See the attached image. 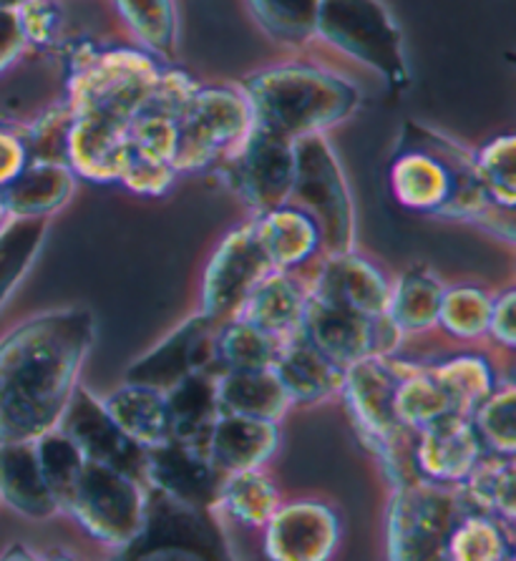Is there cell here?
Instances as JSON below:
<instances>
[{
  "label": "cell",
  "instance_id": "cell-1",
  "mask_svg": "<svg viewBox=\"0 0 516 561\" xmlns=\"http://www.w3.org/2000/svg\"><path fill=\"white\" fill-rule=\"evenodd\" d=\"M96 337L89 310H50L0 337V444L56 428Z\"/></svg>",
  "mask_w": 516,
  "mask_h": 561
},
{
  "label": "cell",
  "instance_id": "cell-2",
  "mask_svg": "<svg viewBox=\"0 0 516 561\" xmlns=\"http://www.w3.org/2000/svg\"><path fill=\"white\" fill-rule=\"evenodd\" d=\"M391 190L405 209L486 227L514 242V209L489 199L469 149L423 124H405L391 164Z\"/></svg>",
  "mask_w": 516,
  "mask_h": 561
},
{
  "label": "cell",
  "instance_id": "cell-3",
  "mask_svg": "<svg viewBox=\"0 0 516 561\" xmlns=\"http://www.w3.org/2000/svg\"><path fill=\"white\" fill-rule=\"evenodd\" d=\"M252 124L300 139L325 134L330 126L345 122L360 104V93L328 68L310 64H283L252 73L242 83Z\"/></svg>",
  "mask_w": 516,
  "mask_h": 561
},
{
  "label": "cell",
  "instance_id": "cell-4",
  "mask_svg": "<svg viewBox=\"0 0 516 561\" xmlns=\"http://www.w3.org/2000/svg\"><path fill=\"white\" fill-rule=\"evenodd\" d=\"M162 73L154 56L141 48L96 50L81 46L69 64V99L73 114H104L129 124L147 104Z\"/></svg>",
  "mask_w": 516,
  "mask_h": 561
},
{
  "label": "cell",
  "instance_id": "cell-5",
  "mask_svg": "<svg viewBox=\"0 0 516 561\" xmlns=\"http://www.w3.org/2000/svg\"><path fill=\"white\" fill-rule=\"evenodd\" d=\"M471 508L459 486L416 479L393 489L388 506V557L399 561L446 559V543L456 524Z\"/></svg>",
  "mask_w": 516,
  "mask_h": 561
},
{
  "label": "cell",
  "instance_id": "cell-6",
  "mask_svg": "<svg viewBox=\"0 0 516 561\" xmlns=\"http://www.w3.org/2000/svg\"><path fill=\"white\" fill-rule=\"evenodd\" d=\"M316 38L380 73L391 87L409 81L401 28L380 0H320Z\"/></svg>",
  "mask_w": 516,
  "mask_h": 561
},
{
  "label": "cell",
  "instance_id": "cell-7",
  "mask_svg": "<svg viewBox=\"0 0 516 561\" xmlns=\"http://www.w3.org/2000/svg\"><path fill=\"white\" fill-rule=\"evenodd\" d=\"M118 557L137 561H217L230 559V547L211 508L184 504L149 489L141 529L118 551Z\"/></svg>",
  "mask_w": 516,
  "mask_h": 561
},
{
  "label": "cell",
  "instance_id": "cell-8",
  "mask_svg": "<svg viewBox=\"0 0 516 561\" xmlns=\"http://www.w3.org/2000/svg\"><path fill=\"white\" fill-rule=\"evenodd\" d=\"M290 204L316 219L328 252L353 250L355 211L351 186L345 182L325 134H310L295 139V180Z\"/></svg>",
  "mask_w": 516,
  "mask_h": 561
},
{
  "label": "cell",
  "instance_id": "cell-9",
  "mask_svg": "<svg viewBox=\"0 0 516 561\" xmlns=\"http://www.w3.org/2000/svg\"><path fill=\"white\" fill-rule=\"evenodd\" d=\"M144 508L147 491L139 479L112 466L87 461L66 512L91 539L122 551L139 534Z\"/></svg>",
  "mask_w": 516,
  "mask_h": 561
},
{
  "label": "cell",
  "instance_id": "cell-10",
  "mask_svg": "<svg viewBox=\"0 0 516 561\" xmlns=\"http://www.w3.org/2000/svg\"><path fill=\"white\" fill-rule=\"evenodd\" d=\"M176 126L180 139L172 167L199 172L230 154L252 129L248 96L232 87H199Z\"/></svg>",
  "mask_w": 516,
  "mask_h": 561
},
{
  "label": "cell",
  "instance_id": "cell-11",
  "mask_svg": "<svg viewBox=\"0 0 516 561\" xmlns=\"http://www.w3.org/2000/svg\"><path fill=\"white\" fill-rule=\"evenodd\" d=\"M232 192L255 215L290 202L295 180V141L252 124L248 136L225 157Z\"/></svg>",
  "mask_w": 516,
  "mask_h": 561
},
{
  "label": "cell",
  "instance_id": "cell-12",
  "mask_svg": "<svg viewBox=\"0 0 516 561\" xmlns=\"http://www.w3.org/2000/svg\"><path fill=\"white\" fill-rule=\"evenodd\" d=\"M270 270L273 267L260 250L252 227L232 229L209 257L202 279V312L219 322L237 318L244 300Z\"/></svg>",
  "mask_w": 516,
  "mask_h": 561
},
{
  "label": "cell",
  "instance_id": "cell-13",
  "mask_svg": "<svg viewBox=\"0 0 516 561\" xmlns=\"http://www.w3.org/2000/svg\"><path fill=\"white\" fill-rule=\"evenodd\" d=\"M222 322L199 312L184 320L172 335L157 347L144 353L126 370V382H139L157 390H169L174 382L194 373H215L217 376V330Z\"/></svg>",
  "mask_w": 516,
  "mask_h": 561
},
{
  "label": "cell",
  "instance_id": "cell-14",
  "mask_svg": "<svg viewBox=\"0 0 516 561\" xmlns=\"http://www.w3.org/2000/svg\"><path fill=\"white\" fill-rule=\"evenodd\" d=\"M58 428L73 440L87 461L112 466V469L129 473L141 481L144 448L134 444L116 426L104 408V401H99L94 393H89L81 382L73 390L71 401L66 405L61 421H58Z\"/></svg>",
  "mask_w": 516,
  "mask_h": 561
},
{
  "label": "cell",
  "instance_id": "cell-15",
  "mask_svg": "<svg viewBox=\"0 0 516 561\" xmlns=\"http://www.w3.org/2000/svg\"><path fill=\"white\" fill-rule=\"evenodd\" d=\"M265 529V551L275 561H325L341 541L335 508L316 499L280 504Z\"/></svg>",
  "mask_w": 516,
  "mask_h": 561
},
{
  "label": "cell",
  "instance_id": "cell-16",
  "mask_svg": "<svg viewBox=\"0 0 516 561\" xmlns=\"http://www.w3.org/2000/svg\"><path fill=\"white\" fill-rule=\"evenodd\" d=\"M395 386H399V373L393 368L391 355H366L343 370L341 393L348 405L353 428L370 450L388 431L399 426L393 408Z\"/></svg>",
  "mask_w": 516,
  "mask_h": 561
},
{
  "label": "cell",
  "instance_id": "cell-17",
  "mask_svg": "<svg viewBox=\"0 0 516 561\" xmlns=\"http://www.w3.org/2000/svg\"><path fill=\"white\" fill-rule=\"evenodd\" d=\"M225 473L209 461L205 450L167 440L144 450L141 481L184 504L215 508Z\"/></svg>",
  "mask_w": 516,
  "mask_h": 561
},
{
  "label": "cell",
  "instance_id": "cell-18",
  "mask_svg": "<svg viewBox=\"0 0 516 561\" xmlns=\"http://www.w3.org/2000/svg\"><path fill=\"white\" fill-rule=\"evenodd\" d=\"M308 293L337 305V308L358 312L363 318H378L388 308L391 279L358 252H330Z\"/></svg>",
  "mask_w": 516,
  "mask_h": 561
},
{
  "label": "cell",
  "instance_id": "cell-19",
  "mask_svg": "<svg viewBox=\"0 0 516 561\" xmlns=\"http://www.w3.org/2000/svg\"><path fill=\"white\" fill-rule=\"evenodd\" d=\"M129 124L104 114H73L66 139V164L81 180L96 184L118 182L129 157Z\"/></svg>",
  "mask_w": 516,
  "mask_h": 561
},
{
  "label": "cell",
  "instance_id": "cell-20",
  "mask_svg": "<svg viewBox=\"0 0 516 561\" xmlns=\"http://www.w3.org/2000/svg\"><path fill=\"white\" fill-rule=\"evenodd\" d=\"M481 456L484 446L469 415L446 413L416 431V461L423 479L459 486Z\"/></svg>",
  "mask_w": 516,
  "mask_h": 561
},
{
  "label": "cell",
  "instance_id": "cell-21",
  "mask_svg": "<svg viewBox=\"0 0 516 561\" xmlns=\"http://www.w3.org/2000/svg\"><path fill=\"white\" fill-rule=\"evenodd\" d=\"M300 333L337 368H348L355 360L374 355V318L337 308L308 293Z\"/></svg>",
  "mask_w": 516,
  "mask_h": 561
},
{
  "label": "cell",
  "instance_id": "cell-22",
  "mask_svg": "<svg viewBox=\"0 0 516 561\" xmlns=\"http://www.w3.org/2000/svg\"><path fill=\"white\" fill-rule=\"evenodd\" d=\"M280 446L277 421L252 419V415L222 413L211 428L205 454L222 473L260 469Z\"/></svg>",
  "mask_w": 516,
  "mask_h": 561
},
{
  "label": "cell",
  "instance_id": "cell-23",
  "mask_svg": "<svg viewBox=\"0 0 516 561\" xmlns=\"http://www.w3.org/2000/svg\"><path fill=\"white\" fill-rule=\"evenodd\" d=\"M250 227L273 270L293 272L310 262L323 248L316 219L290 202L260 211Z\"/></svg>",
  "mask_w": 516,
  "mask_h": 561
},
{
  "label": "cell",
  "instance_id": "cell-24",
  "mask_svg": "<svg viewBox=\"0 0 516 561\" xmlns=\"http://www.w3.org/2000/svg\"><path fill=\"white\" fill-rule=\"evenodd\" d=\"M0 501L25 518H50L61 512L41 471L33 440L0 444Z\"/></svg>",
  "mask_w": 516,
  "mask_h": 561
},
{
  "label": "cell",
  "instance_id": "cell-25",
  "mask_svg": "<svg viewBox=\"0 0 516 561\" xmlns=\"http://www.w3.org/2000/svg\"><path fill=\"white\" fill-rule=\"evenodd\" d=\"M273 370L280 378L293 405L323 403L330 396L341 393L343 386V368H337L323 353H318L300 330L283 340Z\"/></svg>",
  "mask_w": 516,
  "mask_h": 561
},
{
  "label": "cell",
  "instance_id": "cell-26",
  "mask_svg": "<svg viewBox=\"0 0 516 561\" xmlns=\"http://www.w3.org/2000/svg\"><path fill=\"white\" fill-rule=\"evenodd\" d=\"M169 440L205 450L222 408L217 401L215 373H194L164 390Z\"/></svg>",
  "mask_w": 516,
  "mask_h": 561
},
{
  "label": "cell",
  "instance_id": "cell-27",
  "mask_svg": "<svg viewBox=\"0 0 516 561\" xmlns=\"http://www.w3.org/2000/svg\"><path fill=\"white\" fill-rule=\"evenodd\" d=\"M308 302V287L293 277V272L270 270L244 300L237 318L248 320L262 333L287 340L300 330Z\"/></svg>",
  "mask_w": 516,
  "mask_h": 561
},
{
  "label": "cell",
  "instance_id": "cell-28",
  "mask_svg": "<svg viewBox=\"0 0 516 561\" xmlns=\"http://www.w3.org/2000/svg\"><path fill=\"white\" fill-rule=\"evenodd\" d=\"M76 176L64 161L28 159L13 182L0 186L11 217H48L71 199Z\"/></svg>",
  "mask_w": 516,
  "mask_h": 561
},
{
  "label": "cell",
  "instance_id": "cell-29",
  "mask_svg": "<svg viewBox=\"0 0 516 561\" xmlns=\"http://www.w3.org/2000/svg\"><path fill=\"white\" fill-rule=\"evenodd\" d=\"M217 401L222 413L252 415V419L283 421L290 411V396L273 368L265 370H222L215 376Z\"/></svg>",
  "mask_w": 516,
  "mask_h": 561
},
{
  "label": "cell",
  "instance_id": "cell-30",
  "mask_svg": "<svg viewBox=\"0 0 516 561\" xmlns=\"http://www.w3.org/2000/svg\"><path fill=\"white\" fill-rule=\"evenodd\" d=\"M104 408L116 426L144 450L169 440L167 401L162 390L139 386V382H124L122 388L104 398Z\"/></svg>",
  "mask_w": 516,
  "mask_h": 561
},
{
  "label": "cell",
  "instance_id": "cell-31",
  "mask_svg": "<svg viewBox=\"0 0 516 561\" xmlns=\"http://www.w3.org/2000/svg\"><path fill=\"white\" fill-rule=\"evenodd\" d=\"M461 496L471 512L489 514L504 524L516 516V466L514 456L489 454L479 458L467 479L459 483Z\"/></svg>",
  "mask_w": 516,
  "mask_h": 561
},
{
  "label": "cell",
  "instance_id": "cell-32",
  "mask_svg": "<svg viewBox=\"0 0 516 561\" xmlns=\"http://www.w3.org/2000/svg\"><path fill=\"white\" fill-rule=\"evenodd\" d=\"M444 290L442 279L426 265L409 267L395 283H391L386 314L401 328L403 335L426 333L436 328Z\"/></svg>",
  "mask_w": 516,
  "mask_h": 561
},
{
  "label": "cell",
  "instance_id": "cell-33",
  "mask_svg": "<svg viewBox=\"0 0 516 561\" xmlns=\"http://www.w3.org/2000/svg\"><path fill=\"white\" fill-rule=\"evenodd\" d=\"M391 363L395 373H399V386H395V421L411 431H421L431 426V423L444 419L446 413H454L448 405V398L438 386L436 378L431 376L428 368L423 365H413L405 360H395L391 355Z\"/></svg>",
  "mask_w": 516,
  "mask_h": 561
},
{
  "label": "cell",
  "instance_id": "cell-34",
  "mask_svg": "<svg viewBox=\"0 0 516 561\" xmlns=\"http://www.w3.org/2000/svg\"><path fill=\"white\" fill-rule=\"evenodd\" d=\"M280 504V491L273 479L260 469H248L225 473L215 508H225L227 516L237 524L262 529Z\"/></svg>",
  "mask_w": 516,
  "mask_h": 561
},
{
  "label": "cell",
  "instance_id": "cell-35",
  "mask_svg": "<svg viewBox=\"0 0 516 561\" xmlns=\"http://www.w3.org/2000/svg\"><path fill=\"white\" fill-rule=\"evenodd\" d=\"M48 232V217H8L0 227V310L36 262Z\"/></svg>",
  "mask_w": 516,
  "mask_h": 561
},
{
  "label": "cell",
  "instance_id": "cell-36",
  "mask_svg": "<svg viewBox=\"0 0 516 561\" xmlns=\"http://www.w3.org/2000/svg\"><path fill=\"white\" fill-rule=\"evenodd\" d=\"M448 398L454 413L471 415L496 388V373L484 355H456L428 368Z\"/></svg>",
  "mask_w": 516,
  "mask_h": 561
},
{
  "label": "cell",
  "instance_id": "cell-37",
  "mask_svg": "<svg viewBox=\"0 0 516 561\" xmlns=\"http://www.w3.org/2000/svg\"><path fill=\"white\" fill-rule=\"evenodd\" d=\"M283 340L262 333L248 320H225L217 330V370H265L273 368Z\"/></svg>",
  "mask_w": 516,
  "mask_h": 561
},
{
  "label": "cell",
  "instance_id": "cell-38",
  "mask_svg": "<svg viewBox=\"0 0 516 561\" xmlns=\"http://www.w3.org/2000/svg\"><path fill=\"white\" fill-rule=\"evenodd\" d=\"M446 559L454 561H502L514 559L509 524L479 512L463 514L446 543Z\"/></svg>",
  "mask_w": 516,
  "mask_h": 561
},
{
  "label": "cell",
  "instance_id": "cell-39",
  "mask_svg": "<svg viewBox=\"0 0 516 561\" xmlns=\"http://www.w3.org/2000/svg\"><path fill=\"white\" fill-rule=\"evenodd\" d=\"M114 5L141 50L154 58L172 56L176 38L174 0H114Z\"/></svg>",
  "mask_w": 516,
  "mask_h": 561
},
{
  "label": "cell",
  "instance_id": "cell-40",
  "mask_svg": "<svg viewBox=\"0 0 516 561\" xmlns=\"http://www.w3.org/2000/svg\"><path fill=\"white\" fill-rule=\"evenodd\" d=\"M260 28L285 46H306L316 38L320 0H248Z\"/></svg>",
  "mask_w": 516,
  "mask_h": 561
},
{
  "label": "cell",
  "instance_id": "cell-41",
  "mask_svg": "<svg viewBox=\"0 0 516 561\" xmlns=\"http://www.w3.org/2000/svg\"><path fill=\"white\" fill-rule=\"evenodd\" d=\"M33 444H36L38 463L41 471H44L50 494H54L56 504L61 506V512H66L87 458L81 456V450L76 448L73 440L58 426L46 431L44 436H38Z\"/></svg>",
  "mask_w": 516,
  "mask_h": 561
},
{
  "label": "cell",
  "instance_id": "cell-42",
  "mask_svg": "<svg viewBox=\"0 0 516 561\" xmlns=\"http://www.w3.org/2000/svg\"><path fill=\"white\" fill-rule=\"evenodd\" d=\"M494 297L477 285L446 287L438 308V322L456 340H477L486 335Z\"/></svg>",
  "mask_w": 516,
  "mask_h": 561
},
{
  "label": "cell",
  "instance_id": "cell-43",
  "mask_svg": "<svg viewBox=\"0 0 516 561\" xmlns=\"http://www.w3.org/2000/svg\"><path fill=\"white\" fill-rule=\"evenodd\" d=\"M514 413H516V393L512 382H502L479 403L469 419L479 433V440L489 454H516V431H514Z\"/></svg>",
  "mask_w": 516,
  "mask_h": 561
},
{
  "label": "cell",
  "instance_id": "cell-44",
  "mask_svg": "<svg viewBox=\"0 0 516 561\" xmlns=\"http://www.w3.org/2000/svg\"><path fill=\"white\" fill-rule=\"evenodd\" d=\"M516 139L512 134L496 136L484 144L473 161H477L481 184L489 194V199L504 209H514L516 204Z\"/></svg>",
  "mask_w": 516,
  "mask_h": 561
},
{
  "label": "cell",
  "instance_id": "cell-45",
  "mask_svg": "<svg viewBox=\"0 0 516 561\" xmlns=\"http://www.w3.org/2000/svg\"><path fill=\"white\" fill-rule=\"evenodd\" d=\"M71 122L73 112L66 101L61 106L48 108L44 116H38L23 136L25 149H28V159L64 161L66 164V139H69Z\"/></svg>",
  "mask_w": 516,
  "mask_h": 561
},
{
  "label": "cell",
  "instance_id": "cell-46",
  "mask_svg": "<svg viewBox=\"0 0 516 561\" xmlns=\"http://www.w3.org/2000/svg\"><path fill=\"white\" fill-rule=\"evenodd\" d=\"M129 147L139 151L144 157L169 161L172 164L176 139H180V126L176 118L154 114V112H139L129 122Z\"/></svg>",
  "mask_w": 516,
  "mask_h": 561
},
{
  "label": "cell",
  "instance_id": "cell-47",
  "mask_svg": "<svg viewBox=\"0 0 516 561\" xmlns=\"http://www.w3.org/2000/svg\"><path fill=\"white\" fill-rule=\"evenodd\" d=\"M374 454L380 458L383 473L391 489L405 486V483L421 479L418 461H416V431L395 426L378 440Z\"/></svg>",
  "mask_w": 516,
  "mask_h": 561
},
{
  "label": "cell",
  "instance_id": "cell-48",
  "mask_svg": "<svg viewBox=\"0 0 516 561\" xmlns=\"http://www.w3.org/2000/svg\"><path fill=\"white\" fill-rule=\"evenodd\" d=\"M176 180V169L169 161L144 157L139 151H129L118 184L139 194V197H164Z\"/></svg>",
  "mask_w": 516,
  "mask_h": 561
},
{
  "label": "cell",
  "instance_id": "cell-49",
  "mask_svg": "<svg viewBox=\"0 0 516 561\" xmlns=\"http://www.w3.org/2000/svg\"><path fill=\"white\" fill-rule=\"evenodd\" d=\"M197 89L199 83L194 81L190 73L180 71V68H162V73H159L154 89H151L141 112L164 114L180 122V116L184 114V108L190 106V101L194 93H197Z\"/></svg>",
  "mask_w": 516,
  "mask_h": 561
},
{
  "label": "cell",
  "instance_id": "cell-50",
  "mask_svg": "<svg viewBox=\"0 0 516 561\" xmlns=\"http://www.w3.org/2000/svg\"><path fill=\"white\" fill-rule=\"evenodd\" d=\"M25 44L46 48L61 38L64 8L58 0H28L19 8Z\"/></svg>",
  "mask_w": 516,
  "mask_h": 561
},
{
  "label": "cell",
  "instance_id": "cell-51",
  "mask_svg": "<svg viewBox=\"0 0 516 561\" xmlns=\"http://www.w3.org/2000/svg\"><path fill=\"white\" fill-rule=\"evenodd\" d=\"M25 36L21 28L19 11L0 8V73H5L25 50Z\"/></svg>",
  "mask_w": 516,
  "mask_h": 561
},
{
  "label": "cell",
  "instance_id": "cell-52",
  "mask_svg": "<svg viewBox=\"0 0 516 561\" xmlns=\"http://www.w3.org/2000/svg\"><path fill=\"white\" fill-rule=\"evenodd\" d=\"M514 305H516V293L506 290L498 297H494L492 305V318H489V330L498 345L514 347L516 345V318H514Z\"/></svg>",
  "mask_w": 516,
  "mask_h": 561
},
{
  "label": "cell",
  "instance_id": "cell-53",
  "mask_svg": "<svg viewBox=\"0 0 516 561\" xmlns=\"http://www.w3.org/2000/svg\"><path fill=\"white\" fill-rule=\"evenodd\" d=\"M25 164H28V149L23 136L0 129V186L13 182Z\"/></svg>",
  "mask_w": 516,
  "mask_h": 561
},
{
  "label": "cell",
  "instance_id": "cell-54",
  "mask_svg": "<svg viewBox=\"0 0 516 561\" xmlns=\"http://www.w3.org/2000/svg\"><path fill=\"white\" fill-rule=\"evenodd\" d=\"M8 204H5V197H3V192H0V227H3L5 222H8Z\"/></svg>",
  "mask_w": 516,
  "mask_h": 561
},
{
  "label": "cell",
  "instance_id": "cell-55",
  "mask_svg": "<svg viewBox=\"0 0 516 561\" xmlns=\"http://www.w3.org/2000/svg\"><path fill=\"white\" fill-rule=\"evenodd\" d=\"M23 3H28V0H0V8H11V11H19Z\"/></svg>",
  "mask_w": 516,
  "mask_h": 561
}]
</instances>
